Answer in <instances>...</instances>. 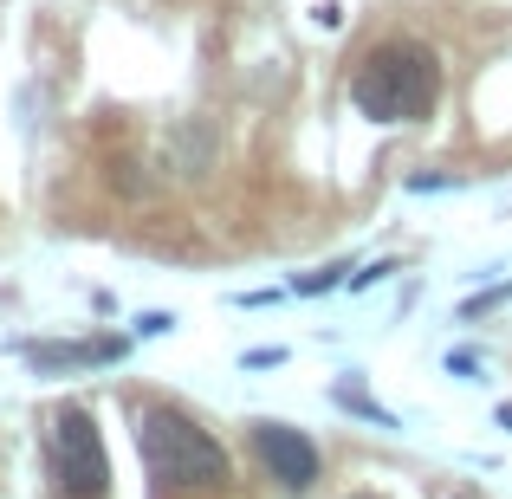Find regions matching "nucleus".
I'll list each match as a JSON object with an SVG mask.
<instances>
[{"mask_svg":"<svg viewBox=\"0 0 512 499\" xmlns=\"http://www.w3.org/2000/svg\"><path fill=\"white\" fill-rule=\"evenodd\" d=\"M137 448H143L150 480L169 487V493H221L227 474H234L221 441L201 422H188L182 409H163V402L137 415Z\"/></svg>","mask_w":512,"mask_h":499,"instance_id":"nucleus-1","label":"nucleus"},{"mask_svg":"<svg viewBox=\"0 0 512 499\" xmlns=\"http://www.w3.org/2000/svg\"><path fill=\"white\" fill-rule=\"evenodd\" d=\"M350 98H357V111L376 117V124H415V117H428L435 98H441V65H435V52L415 46V39H389V46H376L370 59L357 65Z\"/></svg>","mask_w":512,"mask_h":499,"instance_id":"nucleus-2","label":"nucleus"},{"mask_svg":"<svg viewBox=\"0 0 512 499\" xmlns=\"http://www.w3.org/2000/svg\"><path fill=\"white\" fill-rule=\"evenodd\" d=\"M46 461H52V493L59 499H104L111 493V461H104V435L91 422V409H59L46 435Z\"/></svg>","mask_w":512,"mask_h":499,"instance_id":"nucleus-3","label":"nucleus"},{"mask_svg":"<svg viewBox=\"0 0 512 499\" xmlns=\"http://www.w3.org/2000/svg\"><path fill=\"white\" fill-rule=\"evenodd\" d=\"M253 454H260V467L279 480L286 493H312L318 487V448L299 435V428H286V422H253Z\"/></svg>","mask_w":512,"mask_h":499,"instance_id":"nucleus-4","label":"nucleus"},{"mask_svg":"<svg viewBox=\"0 0 512 499\" xmlns=\"http://www.w3.org/2000/svg\"><path fill=\"white\" fill-rule=\"evenodd\" d=\"M117 350H124L117 337H98V344H39L33 363H111Z\"/></svg>","mask_w":512,"mask_h":499,"instance_id":"nucleus-5","label":"nucleus"}]
</instances>
